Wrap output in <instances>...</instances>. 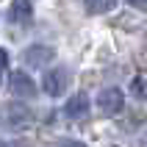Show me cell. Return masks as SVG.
Listing matches in <instances>:
<instances>
[{"label":"cell","mask_w":147,"mask_h":147,"mask_svg":"<svg viewBox=\"0 0 147 147\" xmlns=\"http://www.w3.org/2000/svg\"><path fill=\"white\" fill-rule=\"evenodd\" d=\"M86 114H89V97H86V94H75V97L67 100L64 117H69V119H83Z\"/></svg>","instance_id":"5b68a950"},{"label":"cell","mask_w":147,"mask_h":147,"mask_svg":"<svg viewBox=\"0 0 147 147\" xmlns=\"http://www.w3.org/2000/svg\"><path fill=\"white\" fill-rule=\"evenodd\" d=\"M0 147H14V144H8V142H0Z\"/></svg>","instance_id":"4fadbf2b"},{"label":"cell","mask_w":147,"mask_h":147,"mask_svg":"<svg viewBox=\"0 0 147 147\" xmlns=\"http://www.w3.org/2000/svg\"><path fill=\"white\" fill-rule=\"evenodd\" d=\"M42 86H45V94L58 97V94H64V89L69 86V72H67L64 67H56V69H50V72L45 75Z\"/></svg>","instance_id":"7a4b0ae2"},{"label":"cell","mask_w":147,"mask_h":147,"mask_svg":"<svg viewBox=\"0 0 147 147\" xmlns=\"http://www.w3.org/2000/svg\"><path fill=\"white\" fill-rule=\"evenodd\" d=\"M0 78H3V69H0Z\"/></svg>","instance_id":"5bb4252c"},{"label":"cell","mask_w":147,"mask_h":147,"mask_svg":"<svg viewBox=\"0 0 147 147\" xmlns=\"http://www.w3.org/2000/svg\"><path fill=\"white\" fill-rule=\"evenodd\" d=\"M58 147H86V144H81V142H61Z\"/></svg>","instance_id":"7c38bea8"},{"label":"cell","mask_w":147,"mask_h":147,"mask_svg":"<svg viewBox=\"0 0 147 147\" xmlns=\"http://www.w3.org/2000/svg\"><path fill=\"white\" fill-rule=\"evenodd\" d=\"M22 58L31 67H45V64H50V61L56 58V50H53V47H45V45H36V47H28V50H25Z\"/></svg>","instance_id":"277c9868"},{"label":"cell","mask_w":147,"mask_h":147,"mask_svg":"<svg viewBox=\"0 0 147 147\" xmlns=\"http://www.w3.org/2000/svg\"><path fill=\"white\" fill-rule=\"evenodd\" d=\"M131 89H133V94L139 100H147V78H133Z\"/></svg>","instance_id":"9c48e42d"},{"label":"cell","mask_w":147,"mask_h":147,"mask_svg":"<svg viewBox=\"0 0 147 147\" xmlns=\"http://www.w3.org/2000/svg\"><path fill=\"white\" fill-rule=\"evenodd\" d=\"M133 8H139V11H147V0H128Z\"/></svg>","instance_id":"30bf717a"},{"label":"cell","mask_w":147,"mask_h":147,"mask_svg":"<svg viewBox=\"0 0 147 147\" xmlns=\"http://www.w3.org/2000/svg\"><path fill=\"white\" fill-rule=\"evenodd\" d=\"M31 119V111L25 106H20V103H8V106H3V122L6 125H22Z\"/></svg>","instance_id":"52a82bcc"},{"label":"cell","mask_w":147,"mask_h":147,"mask_svg":"<svg viewBox=\"0 0 147 147\" xmlns=\"http://www.w3.org/2000/svg\"><path fill=\"white\" fill-rule=\"evenodd\" d=\"M8 86H11V94H17V97H33V94H36V83L25 72H11Z\"/></svg>","instance_id":"3957f363"},{"label":"cell","mask_w":147,"mask_h":147,"mask_svg":"<svg viewBox=\"0 0 147 147\" xmlns=\"http://www.w3.org/2000/svg\"><path fill=\"white\" fill-rule=\"evenodd\" d=\"M8 64V56H6V50H0V69H6Z\"/></svg>","instance_id":"8fae6325"},{"label":"cell","mask_w":147,"mask_h":147,"mask_svg":"<svg viewBox=\"0 0 147 147\" xmlns=\"http://www.w3.org/2000/svg\"><path fill=\"white\" fill-rule=\"evenodd\" d=\"M33 14V0H14L11 8H8V20L17 25H25Z\"/></svg>","instance_id":"8992f818"},{"label":"cell","mask_w":147,"mask_h":147,"mask_svg":"<svg viewBox=\"0 0 147 147\" xmlns=\"http://www.w3.org/2000/svg\"><path fill=\"white\" fill-rule=\"evenodd\" d=\"M97 108L103 117H114L119 114V108H122V92L117 89V86H106V89H100L97 94Z\"/></svg>","instance_id":"6da1fadb"},{"label":"cell","mask_w":147,"mask_h":147,"mask_svg":"<svg viewBox=\"0 0 147 147\" xmlns=\"http://www.w3.org/2000/svg\"><path fill=\"white\" fill-rule=\"evenodd\" d=\"M83 3H86V11L89 14H108L117 6V0H83Z\"/></svg>","instance_id":"ba28073f"}]
</instances>
